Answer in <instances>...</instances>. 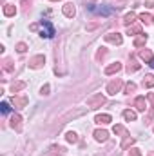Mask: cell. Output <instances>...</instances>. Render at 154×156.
Returning a JSON list of instances; mask_svg holds the SVG:
<instances>
[{"label":"cell","mask_w":154,"mask_h":156,"mask_svg":"<svg viewBox=\"0 0 154 156\" xmlns=\"http://www.w3.org/2000/svg\"><path fill=\"white\" fill-rule=\"evenodd\" d=\"M40 26H42L40 37H44V38H53L54 37V27L49 20H40Z\"/></svg>","instance_id":"obj_1"},{"label":"cell","mask_w":154,"mask_h":156,"mask_svg":"<svg viewBox=\"0 0 154 156\" xmlns=\"http://www.w3.org/2000/svg\"><path fill=\"white\" fill-rule=\"evenodd\" d=\"M87 7H89V11H93V13H96V15H102V16H109V15L114 13L113 7H103V5H102V7H96L94 4H89Z\"/></svg>","instance_id":"obj_2"},{"label":"cell","mask_w":154,"mask_h":156,"mask_svg":"<svg viewBox=\"0 0 154 156\" xmlns=\"http://www.w3.org/2000/svg\"><path fill=\"white\" fill-rule=\"evenodd\" d=\"M103 104H105V98H103L100 93H98V94H94L93 98H89V100H87V107H89V109H96V107H102Z\"/></svg>","instance_id":"obj_3"},{"label":"cell","mask_w":154,"mask_h":156,"mask_svg":"<svg viewBox=\"0 0 154 156\" xmlns=\"http://www.w3.org/2000/svg\"><path fill=\"white\" fill-rule=\"evenodd\" d=\"M121 87H123V82H121L120 78H116V80H113V82L107 85V93H109V94H116V93H120Z\"/></svg>","instance_id":"obj_4"},{"label":"cell","mask_w":154,"mask_h":156,"mask_svg":"<svg viewBox=\"0 0 154 156\" xmlns=\"http://www.w3.org/2000/svg\"><path fill=\"white\" fill-rule=\"evenodd\" d=\"M134 107H136L138 111H142V113H145L149 105H147V100H145L143 96H138V98L134 100Z\"/></svg>","instance_id":"obj_5"},{"label":"cell","mask_w":154,"mask_h":156,"mask_svg":"<svg viewBox=\"0 0 154 156\" xmlns=\"http://www.w3.org/2000/svg\"><path fill=\"white\" fill-rule=\"evenodd\" d=\"M44 62H45V58H44V55H38V56H33L31 60H29V66L33 67V69H38L44 66Z\"/></svg>","instance_id":"obj_6"},{"label":"cell","mask_w":154,"mask_h":156,"mask_svg":"<svg viewBox=\"0 0 154 156\" xmlns=\"http://www.w3.org/2000/svg\"><path fill=\"white\" fill-rule=\"evenodd\" d=\"M140 58H142V60H145V62H147L149 66H152V64H154V60H152V53H151L149 49H142V51H140Z\"/></svg>","instance_id":"obj_7"},{"label":"cell","mask_w":154,"mask_h":156,"mask_svg":"<svg viewBox=\"0 0 154 156\" xmlns=\"http://www.w3.org/2000/svg\"><path fill=\"white\" fill-rule=\"evenodd\" d=\"M105 42H111V44H121L123 38H121V35H118V33H109V35H105Z\"/></svg>","instance_id":"obj_8"},{"label":"cell","mask_w":154,"mask_h":156,"mask_svg":"<svg viewBox=\"0 0 154 156\" xmlns=\"http://www.w3.org/2000/svg\"><path fill=\"white\" fill-rule=\"evenodd\" d=\"M11 127L15 129V131H22V118H20V115H13V118H11Z\"/></svg>","instance_id":"obj_9"},{"label":"cell","mask_w":154,"mask_h":156,"mask_svg":"<svg viewBox=\"0 0 154 156\" xmlns=\"http://www.w3.org/2000/svg\"><path fill=\"white\" fill-rule=\"evenodd\" d=\"M64 15H65V16H67V18H73V16H75V15H76V9H75V5H73V4H71V2H69V4H65V5H64Z\"/></svg>","instance_id":"obj_10"},{"label":"cell","mask_w":154,"mask_h":156,"mask_svg":"<svg viewBox=\"0 0 154 156\" xmlns=\"http://www.w3.org/2000/svg\"><path fill=\"white\" fill-rule=\"evenodd\" d=\"M13 104H15V107H26L27 105V96H13Z\"/></svg>","instance_id":"obj_11"},{"label":"cell","mask_w":154,"mask_h":156,"mask_svg":"<svg viewBox=\"0 0 154 156\" xmlns=\"http://www.w3.org/2000/svg\"><path fill=\"white\" fill-rule=\"evenodd\" d=\"M120 69H121V64H120V62H114V64H111L109 67H105V75H107V76H109V75H114Z\"/></svg>","instance_id":"obj_12"},{"label":"cell","mask_w":154,"mask_h":156,"mask_svg":"<svg viewBox=\"0 0 154 156\" xmlns=\"http://www.w3.org/2000/svg\"><path fill=\"white\" fill-rule=\"evenodd\" d=\"M111 120H113L111 115H96V118H94V122L100 123V125H105V123H109Z\"/></svg>","instance_id":"obj_13"},{"label":"cell","mask_w":154,"mask_h":156,"mask_svg":"<svg viewBox=\"0 0 154 156\" xmlns=\"http://www.w3.org/2000/svg\"><path fill=\"white\" fill-rule=\"evenodd\" d=\"M107 136H109V133H107V131H103V129L94 131V138H96L98 142H105V140H107Z\"/></svg>","instance_id":"obj_14"},{"label":"cell","mask_w":154,"mask_h":156,"mask_svg":"<svg viewBox=\"0 0 154 156\" xmlns=\"http://www.w3.org/2000/svg\"><path fill=\"white\" fill-rule=\"evenodd\" d=\"M15 13H16V7L13 4H5L4 5V15L5 16H15Z\"/></svg>","instance_id":"obj_15"},{"label":"cell","mask_w":154,"mask_h":156,"mask_svg":"<svg viewBox=\"0 0 154 156\" xmlns=\"http://www.w3.org/2000/svg\"><path fill=\"white\" fill-rule=\"evenodd\" d=\"M143 87H147V89L154 87V75H147L143 78Z\"/></svg>","instance_id":"obj_16"},{"label":"cell","mask_w":154,"mask_h":156,"mask_svg":"<svg viewBox=\"0 0 154 156\" xmlns=\"http://www.w3.org/2000/svg\"><path fill=\"white\" fill-rule=\"evenodd\" d=\"M136 16H138V15H136L134 11H131V13H127V15H125V18H123V22H125V26H131V24L134 22V18H136Z\"/></svg>","instance_id":"obj_17"},{"label":"cell","mask_w":154,"mask_h":156,"mask_svg":"<svg viewBox=\"0 0 154 156\" xmlns=\"http://www.w3.org/2000/svg\"><path fill=\"white\" fill-rule=\"evenodd\" d=\"M24 87H26V82H16V83L11 85V93H18V91H22Z\"/></svg>","instance_id":"obj_18"},{"label":"cell","mask_w":154,"mask_h":156,"mask_svg":"<svg viewBox=\"0 0 154 156\" xmlns=\"http://www.w3.org/2000/svg\"><path fill=\"white\" fill-rule=\"evenodd\" d=\"M145 42H147V35H140L134 40V47H142V45H145Z\"/></svg>","instance_id":"obj_19"},{"label":"cell","mask_w":154,"mask_h":156,"mask_svg":"<svg viewBox=\"0 0 154 156\" xmlns=\"http://www.w3.org/2000/svg\"><path fill=\"white\" fill-rule=\"evenodd\" d=\"M123 118H125L127 122H132V120H136V113L131 111V109H127V111H123Z\"/></svg>","instance_id":"obj_20"},{"label":"cell","mask_w":154,"mask_h":156,"mask_svg":"<svg viewBox=\"0 0 154 156\" xmlns=\"http://www.w3.org/2000/svg\"><path fill=\"white\" fill-rule=\"evenodd\" d=\"M134 91H136V83H134V82H127V83H125V93L131 94V93H134Z\"/></svg>","instance_id":"obj_21"},{"label":"cell","mask_w":154,"mask_h":156,"mask_svg":"<svg viewBox=\"0 0 154 156\" xmlns=\"http://www.w3.org/2000/svg\"><path fill=\"white\" fill-rule=\"evenodd\" d=\"M131 144H134V138H131L129 134H125V140L121 142V149H127V147H129Z\"/></svg>","instance_id":"obj_22"},{"label":"cell","mask_w":154,"mask_h":156,"mask_svg":"<svg viewBox=\"0 0 154 156\" xmlns=\"http://www.w3.org/2000/svg\"><path fill=\"white\" fill-rule=\"evenodd\" d=\"M127 33H129V35H142V27H140V26H132V27L127 29Z\"/></svg>","instance_id":"obj_23"},{"label":"cell","mask_w":154,"mask_h":156,"mask_svg":"<svg viewBox=\"0 0 154 156\" xmlns=\"http://www.w3.org/2000/svg\"><path fill=\"white\" fill-rule=\"evenodd\" d=\"M65 138H67V142H69V144H76V142H78V134H76V133H67V136H65Z\"/></svg>","instance_id":"obj_24"},{"label":"cell","mask_w":154,"mask_h":156,"mask_svg":"<svg viewBox=\"0 0 154 156\" xmlns=\"http://www.w3.org/2000/svg\"><path fill=\"white\" fill-rule=\"evenodd\" d=\"M113 133H114V134H127V131H125L123 125H114V127H113Z\"/></svg>","instance_id":"obj_25"},{"label":"cell","mask_w":154,"mask_h":156,"mask_svg":"<svg viewBox=\"0 0 154 156\" xmlns=\"http://www.w3.org/2000/svg\"><path fill=\"white\" fill-rule=\"evenodd\" d=\"M138 69H140V64H136L134 60H132V62L129 64V67H127V71H129V73H134V71H138Z\"/></svg>","instance_id":"obj_26"},{"label":"cell","mask_w":154,"mask_h":156,"mask_svg":"<svg viewBox=\"0 0 154 156\" xmlns=\"http://www.w3.org/2000/svg\"><path fill=\"white\" fill-rule=\"evenodd\" d=\"M0 111H2V115H7V113L11 111L9 104H7V102H2V104H0Z\"/></svg>","instance_id":"obj_27"},{"label":"cell","mask_w":154,"mask_h":156,"mask_svg":"<svg viewBox=\"0 0 154 156\" xmlns=\"http://www.w3.org/2000/svg\"><path fill=\"white\" fill-rule=\"evenodd\" d=\"M151 18H152V16H151L149 13H143V15H140V20H142V22H145V24H149V22H151Z\"/></svg>","instance_id":"obj_28"},{"label":"cell","mask_w":154,"mask_h":156,"mask_svg":"<svg viewBox=\"0 0 154 156\" xmlns=\"http://www.w3.org/2000/svg\"><path fill=\"white\" fill-rule=\"evenodd\" d=\"M51 151H53L54 154H56V153H58V154H65V149H64V147H56V145H53Z\"/></svg>","instance_id":"obj_29"},{"label":"cell","mask_w":154,"mask_h":156,"mask_svg":"<svg viewBox=\"0 0 154 156\" xmlns=\"http://www.w3.org/2000/svg\"><path fill=\"white\" fill-rule=\"evenodd\" d=\"M16 51H18V53H26V51H27V45H26L24 42H20V44L16 45Z\"/></svg>","instance_id":"obj_30"},{"label":"cell","mask_w":154,"mask_h":156,"mask_svg":"<svg viewBox=\"0 0 154 156\" xmlns=\"http://www.w3.org/2000/svg\"><path fill=\"white\" fill-rule=\"evenodd\" d=\"M4 69H5V71H13V66H11V60H4Z\"/></svg>","instance_id":"obj_31"},{"label":"cell","mask_w":154,"mask_h":156,"mask_svg":"<svg viewBox=\"0 0 154 156\" xmlns=\"http://www.w3.org/2000/svg\"><path fill=\"white\" fill-rule=\"evenodd\" d=\"M152 120H154V113H149L147 118H145V123H147V125H151V123H152Z\"/></svg>","instance_id":"obj_32"},{"label":"cell","mask_w":154,"mask_h":156,"mask_svg":"<svg viewBox=\"0 0 154 156\" xmlns=\"http://www.w3.org/2000/svg\"><path fill=\"white\" fill-rule=\"evenodd\" d=\"M129 156H142V153H140V149H132Z\"/></svg>","instance_id":"obj_33"},{"label":"cell","mask_w":154,"mask_h":156,"mask_svg":"<svg viewBox=\"0 0 154 156\" xmlns=\"http://www.w3.org/2000/svg\"><path fill=\"white\" fill-rule=\"evenodd\" d=\"M102 56H105V47H102V51H100V53L96 55V58H98V60H100Z\"/></svg>","instance_id":"obj_34"},{"label":"cell","mask_w":154,"mask_h":156,"mask_svg":"<svg viewBox=\"0 0 154 156\" xmlns=\"http://www.w3.org/2000/svg\"><path fill=\"white\" fill-rule=\"evenodd\" d=\"M42 94H49V85H47V83L42 87Z\"/></svg>","instance_id":"obj_35"},{"label":"cell","mask_w":154,"mask_h":156,"mask_svg":"<svg viewBox=\"0 0 154 156\" xmlns=\"http://www.w3.org/2000/svg\"><path fill=\"white\" fill-rule=\"evenodd\" d=\"M143 2H145L147 7H154V0H143Z\"/></svg>","instance_id":"obj_36"},{"label":"cell","mask_w":154,"mask_h":156,"mask_svg":"<svg viewBox=\"0 0 154 156\" xmlns=\"http://www.w3.org/2000/svg\"><path fill=\"white\" fill-rule=\"evenodd\" d=\"M114 2H118V7H121V5L127 4V0H114Z\"/></svg>","instance_id":"obj_37"},{"label":"cell","mask_w":154,"mask_h":156,"mask_svg":"<svg viewBox=\"0 0 154 156\" xmlns=\"http://www.w3.org/2000/svg\"><path fill=\"white\" fill-rule=\"evenodd\" d=\"M149 100H151V104H152V107H154V93H151V94H149Z\"/></svg>","instance_id":"obj_38"},{"label":"cell","mask_w":154,"mask_h":156,"mask_svg":"<svg viewBox=\"0 0 154 156\" xmlns=\"http://www.w3.org/2000/svg\"><path fill=\"white\" fill-rule=\"evenodd\" d=\"M151 156H154V153H152V154H151Z\"/></svg>","instance_id":"obj_39"},{"label":"cell","mask_w":154,"mask_h":156,"mask_svg":"<svg viewBox=\"0 0 154 156\" xmlns=\"http://www.w3.org/2000/svg\"><path fill=\"white\" fill-rule=\"evenodd\" d=\"M53 2H56V0H53Z\"/></svg>","instance_id":"obj_40"},{"label":"cell","mask_w":154,"mask_h":156,"mask_svg":"<svg viewBox=\"0 0 154 156\" xmlns=\"http://www.w3.org/2000/svg\"><path fill=\"white\" fill-rule=\"evenodd\" d=\"M152 67H154V64H152Z\"/></svg>","instance_id":"obj_41"},{"label":"cell","mask_w":154,"mask_h":156,"mask_svg":"<svg viewBox=\"0 0 154 156\" xmlns=\"http://www.w3.org/2000/svg\"><path fill=\"white\" fill-rule=\"evenodd\" d=\"M93 2H94V0H93Z\"/></svg>","instance_id":"obj_42"},{"label":"cell","mask_w":154,"mask_h":156,"mask_svg":"<svg viewBox=\"0 0 154 156\" xmlns=\"http://www.w3.org/2000/svg\"><path fill=\"white\" fill-rule=\"evenodd\" d=\"M152 131H154V129H152Z\"/></svg>","instance_id":"obj_43"}]
</instances>
